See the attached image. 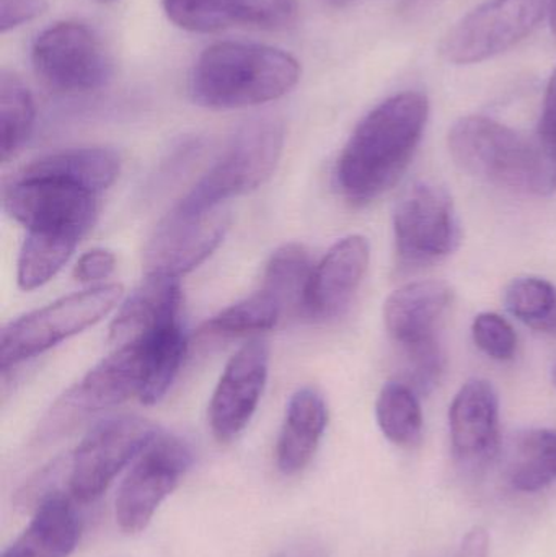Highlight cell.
Instances as JSON below:
<instances>
[{
    "mask_svg": "<svg viewBox=\"0 0 556 557\" xmlns=\"http://www.w3.org/2000/svg\"><path fill=\"white\" fill-rule=\"evenodd\" d=\"M428 116V98L404 91L382 101L356 126L335 172L349 202L369 205L400 180L420 146Z\"/></svg>",
    "mask_w": 556,
    "mask_h": 557,
    "instance_id": "1",
    "label": "cell"
},
{
    "mask_svg": "<svg viewBox=\"0 0 556 557\" xmlns=\"http://www.w3.org/2000/svg\"><path fill=\"white\" fill-rule=\"evenodd\" d=\"M300 78L294 55L273 46L224 41L209 46L193 67V100L214 110L258 107L289 94Z\"/></svg>",
    "mask_w": 556,
    "mask_h": 557,
    "instance_id": "2",
    "label": "cell"
},
{
    "mask_svg": "<svg viewBox=\"0 0 556 557\" xmlns=\"http://www.w3.org/2000/svg\"><path fill=\"white\" fill-rule=\"evenodd\" d=\"M454 162L470 175L521 195L547 196L556 165L542 144L486 116H466L449 131Z\"/></svg>",
    "mask_w": 556,
    "mask_h": 557,
    "instance_id": "3",
    "label": "cell"
},
{
    "mask_svg": "<svg viewBox=\"0 0 556 557\" xmlns=\"http://www.w3.org/2000/svg\"><path fill=\"white\" fill-rule=\"evenodd\" d=\"M284 127L274 117H257L232 136L218 162L178 202L186 211L221 208L228 199L248 195L270 180L280 163Z\"/></svg>",
    "mask_w": 556,
    "mask_h": 557,
    "instance_id": "4",
    "label": "cell"
},
{
    "mask_svg": "<svg viewBox=\"0 0 556 557\" xmlns=\"http://www.w3.org/2000/svg\"><path fill=\"white\" fill-rule=\"evenodd\" d=\"M123 285H95L59 298L7 324L0 337L3 372L103 320L123 297Z\"/></svg>",
    "mask_w": 556,
    "mask_h": 557,
    "instance_id": "5",
    "label": "cell"
},
{
    "mask_svg": "<svg viewBox=\"0 0 556 557\" xmlns=\"http://www.w3.org/2000/svg\"><path fill=\"white\" fill-rule=\"evenodd\" d=\"M157 432L156 424L137 416H116L94 425L69 457L72 497L82 504L97 500Z\"/></svg>",
    "mask_w": 556,
    "mask_h": 557,
    "instance_id": "6",
    "label": "cell"
},
{
    "mask_svg": "<svg viewBox=\"0 0 556 557\" xmlns=\"http://www.w3.org/2000/svg\"><path fill=\"white\" fill-rule=\"evenodd\" d=\"M552 0H486L444 36L441 54L450 64H475L515 48L551 12Z\"/></svg>",
    "mask_w": 556,
    "mask_h": 557,
    "instance_id": "7",
    "label": "cell"
},
{
    "mask_svg": "<svg viewBox=\"0 0 556 557\" xmlns=\"http://www.w3.org/2000/svg\"><path fill=\"white\" fill-rule=\"evenodd\" d=\"M147 382V349L143 339L121 344L72 386L45 421L46 437L69 431L87 416L139 398Z\"/></svg>",
    "mask_w": 556,
    "mask_h": 557,
    "instance_id": "8",
    "label": "cell"
},
{
    "mask_svg": "<svg viewBox=\"0 0 556 557\" xmlns=\"http://www.w3.org/2000/svg\"><path fill=\"white\" fill-rule=\"evenodd\" d=\"M3 208L26 231L55 232L82 238L98 215V195L55 176L20 172L5 189Z\"/></svg>",
    "mask_w": 556,
    "mask_h": 557,
    "instance_id": "9",
    "label": "cell"
},
{
    "mask_svg": "<svg viewBox=\"0 0 556 557\" xmlns=\"http://www.w3.org/2000/svg\"><path fill=\"white\" fill-rule=\"evenodd\" d=\"M395 245L401 263L424 267L449 257L462 240L453 198L443 186L417 182L394 212Z\"/></svg>",
    "mask_w": 556,
    "mask_h": 557,
    "instance_id": "10",
    "label": "cell"
},
{
    "mask_svg": "<svg viewBox=\"0 0 556 557\" xmlns=\"http://www.w3.org/2000/svg\"><path fill=\"white\" fill-rule=\"evenodd\" d=\"M191 465V448L182 438L157 432L118 491L114 513L120 529L127 535L144 532Z\"/></svg>",
    "mask_w": 556,
    "mask_h": 557,
    "instance_id": "11",
    "label": "cell"
},
{
    "mask_svg": "<svg viewBox=\"0 0 556 557\" xmlns=\"http://www.w3.org/2000/svg\"><path fill=\"white\" fill-rule=\"evenodd\" d=\"M32 62L42 84L61 94H87L111 77L103 42L88 26L61 22L36 36Z\"/></svg>",
    "mask_w": 556,
    "mask_h": 557,
    "instance_id": "12",
    "label": "cell"
},
{
    "mask_svg": "<svg viewBox=\"0 0 556 557\" xmlns=\"http://www.w3.org/2000/svg\"><path fill=\"white\" fill-rule=\"evenodd\" d=\"M228 227L231 214L222 206L209 211H186L176 205L144 247V273L175 278L191 273L218 250Z\"/></svg>",
    "mask_w": 556,
    "mask_h": 557,
    "instance_id": "13",
    "label": "cell"
},
{
    "mask_svg": "<svg viewBox=\"0 0 556 557\" xmlns=\"http://www.w3.org/2000/svg\"><path fill=\"white\" fill-rule=\"evenodd\" d=\"M270 372V349L248 341L232 356L209 403V424L219 442H231L250 424Z\"/></svg>",
    "mask_w": 556,
    "mask_h": 557,
    "instance_id": "14",
    "label": "cell"
},
{
    "mask_svg": "<svg viewBox=\"0 0 556 557\" xmlns=\"http://www.w3.org/2000/svg\"><path fill=\"white\" fill-rule=\"evenodd\" d=\"M369 260L371 248L361 235L336 242L316 264L304 314L320 321L339 317L368 273Z\"/></svg>",
    "mask_w": 556,
    "mask_h": 557,
    "instance_id": "15",
    "label": "cell"
},
{
    "mask_svg": "<svg viewBox=\"0 0 556 557\" xmlns=\"http://www.w3.org/2000/svg\"><path fill=\"white\" fill-rule=\"evenodd\" d=\"M450 304L453 288L446 282H411L385 300V327L404 350L436 343L437 327Z\"/></svg>",
    "mask_w": 556,
    "mask_h": 557,
    "instance_id": "16",
    "label": "cell"
},
{
    "mask_svg": "<svg viewBox=\"0 0 556 557\" xmlns=\"http://www.w3.org/2000/svg\"><path fill=\"white\" fill-rule=\"evenodd\" d=\"M450 441L459 460H489L499 447V401L492 383L482 379L467 382L457 393L449 411Z\"/></svg>",
    "mask_w": 556,
    "mask_h": 557,
    "instance_id": "17",
    "label": "cell"
},
{
    "mask_svg": "<svg viewBox=\"0 0 556 557\" xmlns=\"http://www.w3.org/2000/svg\"><path fill=\"white\" fill-rule=\"evenodd\" d=\"M182 300L180 278L146 276L111 323V343L121 346L178 321Z\"/></svg>",
    "mask_w": 556,
    "mask_h": 557,
    "instance_id": "18",
    "label": "cell"
},
{
    "mask_svg": "<svg viewBox=\"0 0 556 557\" xmlns=\"http://www.w3.org/2000/svg\"><path fill=\"white\" fill-rule=\"evenodd\" d=\"M329 424L325 399L312 386L291 396L276 445V463L286 476L302 471L312 460Z\"/></svg>",
    "mask_w": 556,
    "mask_h": 557,
    "instance_id": "19",
    "label": "cell"
},
{
    "mask_svg": "<svg viewBox=\"0 0 556 557\" xmlns=\"http://www.w3.org/2000/svg\"><path fill=\"white\" fill-rule=\"evenodd\" d=\"M81 539V519L64 494L41 499L32 522L0 557H69Z\"/></svg>",
    "mask_w": 556,
    "mask_h": 557,
    "instance_id": "20",
    "label": "cell"
},
{
    "mask_svg": "<svg viewBox=\"0 0 556 557\" xmlns=\"http://www.w3.org/2000/svg\"><path fill=\"white\" fill-rule=\"evenodd\" d=\"M121 160L107 147H81L48 153L23 169L33 175L55 176L100 195L120 175Z\"/></svg>",
    "mask_w": 556,
    "mask_h": 557,
    "instance_id": "21",
    "label": "cell"
},
{
    "mask_svg": "<svg viewBox=\"0 0 556 557\" xmlns=\"http://www.w3.org/2000/svg\"><path fill=\"white\" fill-rule=\"evenodd\" d=\"M313 270L316 264L306 247L299 244L283 245L268 261L261 290L280 304L283 313H304Z\"/></svg>",
    "mask_w": 556,
    "mask_h": 557,
    "instance_id": "22",
    "label": "cell"
},
{
    "mask_svg": "<svg viewBox=\"0 0 556 557\" xmlns=\"http://www.w3.org/2000/svg\"><path fill=\"white\" fill-rule=\"evenodd\" d=\"M147 347V382L139 399L144 405H157L175 382L188 350V337L182 321H173L147 336L140 337Z\"/></svg>",
    "mask_w": 556,
    "mask_h": 557,
    "instance_id": "23",
    "label": "cell"
},
{
    "mask_svg": "<svg viewBox=\"0 0 556 557\" xmlns=\"http://www.w3.org/2000/svg\"><path fill=\"white\" fill-rule=\"evenodd\" d=\"M82 238L55 232L28 231L18 255L16 281L23 290L48 284L71 260Z\"/></svg>",
    "mask_w": 556,
    "mask_h": 557,
    "instance_id": "24",
    "label": "cell"
},
{
    "mask_svg": "<svg viewBox=\"0 0 556 557\" xmlns=\"http://www.w3.org/2000/svg\"><path fill=\"white\" fill-rule=\"evenodd\" d=\"M515 465L509 473L515 490L539 493L556 480V431L532 429L516 441Z\"/></svg>",
    "mask_w": 556,
    "mask_h": 557,
    "instance_id": "25",
    "label": "cell"
},
{
    "mask_svg": "<svg viewBox=\"0 0 556 557\" xmlns=\"http://www.w3.org/2000/svg\"><path fill=\"white\" fill-rule=\"evenodd\" d=\"M375 418L382 434L400 447L418 444L423 435V411L417 392L405 382H388L379 393Z\"/></svg>",
    "mask_w": 556,
    "mask_h": 557,
    "instance_id": "26",
    "label": "cell"
},
{
    "mask_svg": "<svg viewBox=\"0 0 556 557\" xmlns=\"http://www.w3.org/2000/svg\"><path fill=\"white\" fill-rule=\"evenodd\" d=\"M505 304L526 326L556 336V285L547 278H515L506 288Z\"/></svg>",
    "mask_w": 556,
    "mask_h": 557,
    "instance_id": "27",
    "label": "cell"
},
{
    "mask_svg": "<svg viewBox=\"0 0 556 557\" xmlns=\"http://www.w3.org/2000/svg\"><path fill=\"white\" fill-rule=\"evenodd\" d=\"M36 108L32 91L16 75L0 78V136L2 160L7 162L28 140L35 126Z\"/></svg>",
    "mask_w": 556,
    "mask_h": 557,
    "instance_id": "28",
    "label": "cell"
},
{
    "mask_svg": "<svg viewBox=\"0 0 556 557\" xmlns=\"http://www.w3.org/2000/svg\"><path fill=\"white\" fill-rule=\"evenodd\" d=\"M283 314L280 304L260 288L250 297L219 311L206 323V331L222 336L261 333L273 330Z\"/></svg>",
    "mask_w": 556,
    "mask_h": 557,
    "instance_id": "29",
    "label": "cell"
},
{
    "mask_svg": "<svg viewBox=\"0 0 556 557\" xmlns=\"http://www.w3.org/2000/svg\"><path fill=\"white\" fill-rule=\"evenodd\" d=\"M170 22L191 33H214L237 25L238 0H163Z\"/></svg>",
    "mask_w": 556,
    "mask_h": 557,
    "instance_id": "30",
    "label": "cell"
},
{
    "mask_svg": "<svg viewBox=\"0 0 556 557\" xmlns=\"http://www.w3.org/2000/svg\"><path fill=\"white\" fill-rule=\"evenodd\" d=\"M473 343L492 359L506 362L515 357L518 336L506 318L498 313H480L472 324Z\"/></svg>",
    "mask_w": 556,
    "mask_h": 557,
    "instance_id": "31",
    "label": "cell"
},
{
    "mask_svg": "<svg viewBox=\"0 0 556 557\" xmlns=\"http://www.w3.org/2000/svg\"><path fill=\"white\" fill-rule=\"evenodd\" d=\"M299 13V0H238L237 25L260 29L289 26Z\"/></svg>",
    "mask_w": 556,
    "mask_h": 557,
    "instance_id": "32",
    "label": "cell"
},
{
    "mask_svg": "<svg viewBox=\"0 0 556 557\" xmlns=\"http://www.w3.org/2000/svg\"><path fill=\"white\" fill-rule=\"evenodd\" d=\"M48 10L46 0H0V32L18 28Z\"/></svg>",
    "mask_w": 556,
    "mask_h": 557,
    "instance_id": "33",
    "label": "cell"
},
{
    "mask_svg": "<svg viewBox=\"0 0 556 557\" xmlns=\"http://www.w3.org/2000/svg\"><path fill=\"white\" fill-rule=\"evenodd\" d=\"M114 268H116V258L110 250L94 248L82 255L81 260L75 264L74 277L84 284H91V282L110 277Z\"/></svg>",
    "mask_w": 556,
    "mask_h": 557,
    "instance_id": "34",
    "label": "cell"
},
{
    "mask_svg": "<svg viewBox=\"0 0 556 557\" xmlns=\"http://www.w3.org/2000/svg\"><path fill=\"white\" fill-rule=\"evenodd\" d=\"M539 137L542 147L551 156L556 165V69L545 91L544 107H542L541 123H539Z\"/></svg>",
    "mask_w": 556,
    "mask_h": 557,
    "instance_id": "35",
    "label": "cell"
},
{
    "mask_svg": "<svg viewBox=\"0 0 556 557\" xmlns=\"http://www.w3.org/2000/svg\"><path fill=\"white\" fill-rule=\"evenodd\" d=\"M454 557H490V533L485 527H473L460 543Z\"/></svg>",
    "mask_w": 556,
    "mask_h": 557,
    "instance_id": "36",
    "label": "cell"
},
{
    "mask_svg": "<svg viewBox=\"0 0 556 557\" xmlns=\"http://www.w3.org/2000/svg\"><path fill=\"white\" fill-rule=\"evenodd\" d=\"M274 557H326L325 549L313 540H299L281 549Z\"/></svg>",
    "mask_w": 556,
    "mask_h": 557,
    "instance_id": "37",
    "label": "cell"
},
{
    "mask_svg": "<svg viewBox=\"0 0 556 557\" xmlns=\"http://www.w3.org/2000/svg\"><path fill=\"white\" fill-rule=\"evenodd\" d=\"M548 16H551L552 32H554L556 38V0H552L551 12H548Z\"/></svg>",
    "mask_w": 556,
    "mask_h": 557,
    "instance_id": "38",
    "label": "cell"
},
{
    "mask_svg": "<svg viewBox=\"0 0 556 557\" xmlns=\"http://www.w3.org/2000/svg\"><path fill=\"white\" fill-rule=\"evenodd\" d=\"M329 2L336 3V5H343V3L349 2V0H329Z\"/></svg>",
    "mask_w": 556,
    "mask_h": 557,
    "instance_id": "39",
    "label": "cell"
},
{
    "mask_svg": "<svg viewBox=\"0 0 556 557\" xmlns=\"http://www.w3.org/2000/svg\"><path fill=\"white\" fill-rule=\"evenodd\" d=\"M552 380H554V385L556 386V363L554 366V370H552Z\"/></svg>",
    "mask_w": 556,
    "mask_h": 557,
    "instance_id": "40",
    "label": "cell"
},
{
    "mask_svg": "<svg viewBox=\"0 0 556 557\" xmlns=\"http://www.w3.org/2000/svg\"><path fill=\"white\" fill-rule=\"evenodd\" d=\"M98 2L108 3V2H114V0H98Z\"/></svg>",
    "mask_w": 556,
    "mask_h": 557,
    "instance_id": "41",
    "label": "cell"
}]
</instances>
